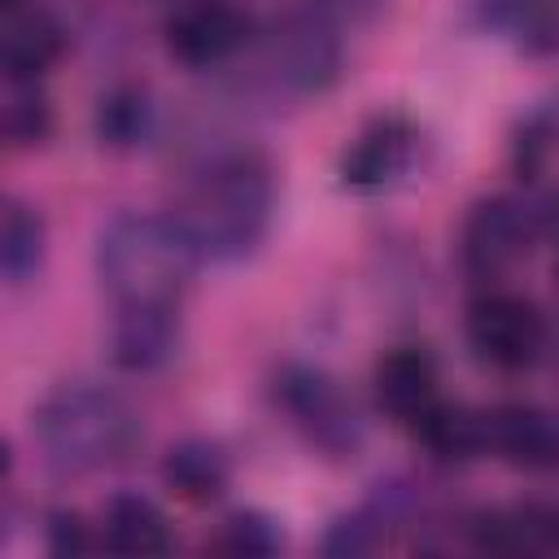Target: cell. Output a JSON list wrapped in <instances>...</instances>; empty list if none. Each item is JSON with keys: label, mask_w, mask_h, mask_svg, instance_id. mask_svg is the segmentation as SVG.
<instances>
[{"label": "cell", "mask_w": 559, "mask_h": 559, "mask_svg": "<svg viewBox=\"0 0 559 559\" xmlns=\"http://www.w3.org/2000/svg\"><path fill=\"white\" fill-rule=\"evenodd\" d=\"M280 210V170L262 144H227L205 153L170 205L175 223L192 240L201 266H236L249 262Z\"/></svg>", "instance_id": "obj_1"}, {"label": "cell", "mask_w": 559, "mask_h": 559, "mask_svg": "<svg viewBox=\"0 0 559 559\" xmlns=\"http://www.w3.org/2000/svg\"><path fill=\"white\" fill-rule=\"evenodd\" d=\"M31 441L52 476L79 480L127 463L144 441V424L118 389L100 380H61L35 402Z\"/></svg>", "instance_id": "obj_2"}, {"label": "cell", "mask_w": 559, "mask_h": 559, "mask_svg": "<svg viewBox=\"0 0 559 559\" xmlns=\"http://www.w3.org/2000/svg\"><path fill=\"white\" fill-rule=\"evenodd\" d=\"M92 271L114 310L122 306H183L201 258L175 214L118 210L100 223L92 245Z\"/></svg>", "instance_id": "obj_3"}, {"label": "cell", "mask_w": 559, "mask_h": 559, "mask_svg": "<svg viewBox=\"0 0 559 559\" xmlns=\"http://www.w3.org/2000/svg\"><path fill=\"white\" fill-rule=\"evenodd\" d=\"M240 87L253 105H301L336 87L345 70V39L323 4H293L266 22L240 57Z\"/></svg>", "instance_id": "obj_4"}, {"label": "cell", "mask_w": 559, "mask_h": 559, "mask_svg": "<svg viewBox=\"0 0 559 559\" xmlns=\"http://www.w3.org/2000/svg\"><path fill=\"white\" fill-rule=\"evenodd\" d=\"M559 240V192L524 183L515 192L476 197L459 223V266L476 288L507 280L542 245Z\"/></svg>", "instance_id": "obj_5"}, {"label": "cell", "mask_w": 559, "mask_h": 559, "mask_svg": "<svg viewBox=\"0 0 559 559\" xmlns=\"http://www.w3.org/2000/svg\"><path fill=\"white\" fill-rule=\"evenodd\" d=\"M271 402L293 424V432L332 463H345L362 450L367 424L341 380L314 362H284L271 376Z\"/></svg>", "instance_id": "obj_6"}, {"label": "cell", "mask_w": 559, "mask_h": 559, "mask_svg": "<svg viewBox=\"0 0 559 559\" xmlns=\"http://www.w3.org/2000/svg\"><path fill=\"white\" fill-rule=\"evenodd\" d=\"M463 341L480 367L524 376L550 354V323L537 310V301L489 284L476 288V297L463 310Z\"/></svg>", "instance_id": "obj_7"}, {"label": "cell", "mask_w": 559, "mask_h": 559, "mask_svg": "<svg viewBox=\"0 0 559 559\" xmlns=\"http://www.w3.org/2000/svg\"><path fill=\"white\" fill-rule=\"evenodd\" d=\"M424 153H428V135H424V127L411 114H402V109L376 114L341 148L336 183H341V192H354V197L393 192L397 183H406L415 175Z\"/></svg>", "instance_id": "obj_8"}, {"label": "cell", "mask_w": 559, "mask_h": 559, "mask_svg": "<svg viewBox=\"0 0 559 559\" xmlns=\"http://www.w3.org/2000/svg\"><path fill=\"white\" fill-rule=\"evenodd\" d=\"M258 35V17L236 0H175L162 17V48L183 70L236 66Z\"/></svg>", "instance_id": "obj_9"}, {"label": "cell", "mask_w": 559, "mask_h": 559, "mask_svg": "<svg viewBox=\"0 0 559 559\" xmlns=\"http://www.w3.org/2000/svg\"><path fill=\"white\" fill-rule=\"evenodd\" d=\"M441 397H445L441 393V362L428 345H393L376 358L371 402L389 424L411 432Z\"/></svg>", "instance_id": "obj_10"}, {"label": "cell", "mask_w": 559, "mask_h": 559, "mask_svg": "<svg viewBox=\"0 0 559 559\" xmlns=\"http://www.w3.org/2000/svg\"><path fill=\"white\" fill-rule=\"evenodd\" d=\"M485 441L489 459L515 472H550L559 467V419L524 397L485 406Z\"/></svg>", "instance_id": "obj_11"}, {"label": "cell", "mask_w": 559, "mask_h": 559, "mask_svg": "<svg viewBox=\"0 0 559 559\" xmlns=\"http://www.w3.org/2000/svg\"><path fill=\"white\" fill-rule=\"evenodd\" d=\"M459 533L472 550H489V555H559V507L550 502L480 507L459 520Z\"/></svg>", "instance_id": "obj_12"}, {"label": "cell", "mask_w": 559, "mask_h": 559, "mask_svg": "<svg viewBox=\"0 0 559 559\" xmlns=\"http://www.w3.org/2000/svg\"><path fill=\"white\" fill-rule=\"evenodd\" d=\"M183 345V306H122L109 323V358L127 376H153Z\"/></svg>", "instance_id": "obj_13"}, {"label": "cell", "mask_w": 559, "mask_h": 559, "mask_svg": "<svg viewBox=\"0 0 559 559\" xmlns=\"http://www.w3.org/2000/svg\"><path fill=\"white\" fill-rule=\"evenodd\" d=\"M61 57H66V26L44 4L22 0L4 9V35H0L4 83H44Z\"/></svg>", "instance_id": "obj_14"}, {"label": "cell", "mask_w": 559, "mask_h": 559, "mask_svg": "<svg viewBox=\"0 0 559 559\" xmlns=\"http://www.w3.org/2000/svg\"><path fill=\"white\" fill-rule=\"evenodd\" d=\"M157 476L179 502L210 507L231 489L236 463H231V450L218 437H179L162 450Z\"/></svg>", "instance_id": "obj_15"}, {"label": "cell", "mask_w": 559, "mask_h": 559, "mask_svg": "<svg viewBox=\"0 0 559 559\" xmlns=\"http://www.w3.org/2000/svg\"><path fill=\"white\" fill-rule=\"evenodd\" d=\"M153 135H157V100L144 83L118 79L96 96V105H92L96 148H105L114 157H127V153H140Z\"/></svg>", "instance_id": "obj_16"}, {"label": "cell", "mask_w": 559, "mask_h": 559, "mask_svg": "<svg viewBox=\"0 0 559 559\" xmlns=\"http://www.w3.org/2000/svg\"><path fill=\"white\" fill-rule=\"evenodd\" d=\"M100 542L114 555H166L175 550V528L148 493L118 489L100 511Z\"/></svg>", "instance_id": "obj_17"}, {"label": "cell", "mask_w": 559, "mask_h": 559, "mask_svg": "<svg viewBox=\"0 0 559 559\" xmlns=\"http://www.w3.org/2000/svg\"><path fill=\"white\" fill-rule=\"evenodd\" d=\"M411 437L419 441V450L441 463V467H467L476 459H489V441H485V406H467V402H450L441 397L415 428Z\"/></svg>", "instance_id": "obj_18"}, {"label": "cell", "mask_w": 559, "mask_h": 559, "mask_svg": "<svg viewBox=\"0 0 559 559\" xmlns=\"http://www.w3.org/2000/svg\"><path fill=\"white\" fill-rule=\"evenodd\" d=\"M48 258V223L35 201L9 192L0 205V275L9 288L35 284Z\"/></svg>", "instance_id": "obj_19"}, {"label": "cell", "mask_w": 559, "mask_h": 559, "mask_svg": "<svg viewBox=\"0 0 559 559\" xmlns=\"http://www.w3.org/2000/svg\"><path fill=\"white\" fill-rule=\"evenodd\" d=\"M0 131H4V148L9 153H35V148H44L52 140L57 114H52V100H48L44 83H9Z\"/></svg>", "instance_id": "obj_20"}, {"label": "cell", "mask_w": 559, "mask_h": 559, "mask_svg": "<svg viewBox=\"0 0 559 559\" xmlns=\"http://www.w3.org/2000/svg\"><path fill=\"white\" fill-rule=\"evenodd\" d=\"M511 170L524 183H542V175L550 170V162L559 157V109L537 105L528 114L515 118L511 127V144H507Z\"/></svg>", "instance_id": "obj_21"}, {"label": "cell", "mask_w": 559, "mask_h": 559, "mask_svg": "<svg viewBox=\"0 0 559 559\" xmlns=\"http://www.w3.org/2000/svg\"><path fill=\"white\" fill-rule=\"evenodd\" d=\"M205 546L218 550V555H231V559H271V555L284 550V528L271 511L240 507V511L223 515L218 533Z\"/></svg>", "instance_id": "obj_22"}, {"label": "cell", "mask_w": 559, "mask_h": 559, "mask_svg": "<svg viewBox=\"0 0 559 559\" xmlns=\"http://www.w3.org/2000/svg\"><path fill=\"white\" fill-rule=\"evenodd\" d=\"M389 542V528L376 520V511L362 502L354 511H341L328 520L323 537H319V555L328 559H358V555H371Z\"/></svg>", "instance_id": "obj_23"}, {"label": "cell", "mask_w": 559, "mask_h": 559, "mask_svg": "<svg viewBox=\"0 0 559 559\" xmlns=\"http://www.w3.org/2000/svg\"><path fill=\"white\" fill-rule=\"evenodd\" d=\"M96 546H105L100 528H92L83 520V511H74V507H48L44 511V550L52 559H83Z\"/></svg>", "instance_id": "obj_24"}, {"label": "cell", "mask_w": 559, "mask_h": 559, "mask_svg": "<svg viewBox=\"0 0 559 559\" xmlns=\"http://www.w3.org/2000/svg\"><path fill=\"white\" fill-rule=\"evenodd\" d=\"M515 48L524 57H559V0H537L528 4V13L511 26Z\"/></svg>", "instance_id": "obj_25"}, {"label": "cell", "mask_w": 559, "mask_h": 559, "mask_svg": "<svg viewBox=\"0 0 559 559\" xmlns=\"http://www.w3.org/2000/svg\"><path fill=\"white\" fill-rule=\"evenodd\" d=\"M13 4H22V0H4V9H13Z\"/></svg>", "instance_id": "obj_26"}]
</instances>
